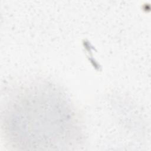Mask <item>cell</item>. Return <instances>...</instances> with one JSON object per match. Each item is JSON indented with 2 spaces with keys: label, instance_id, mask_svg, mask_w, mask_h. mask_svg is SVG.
Segmentation results:
<instances>
[{
  "label": "cell",
  "instance_id": "6da1fadb",
  "mask_svg": "<svg viewBox=\"0 0 151 151\" xmlns=\"http://www.w3.org/2000/svg\"><path fill=\"white\" fill-rule=\"evenodd\" d=\"M2 119L6 140L18 149H62L80 143L74 108L60 91L50 87L22 91L7 103Z\"/></svg>",
  "mask_w": 151,
  "mask_h": 151
}]
</instances>
